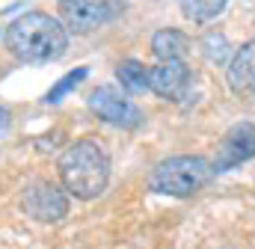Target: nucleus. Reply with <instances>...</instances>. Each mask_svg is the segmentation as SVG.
I'll return each instance as SVG.
<instances>
[{
  "label": "nucleus",
  "mask_w": 255,
  "mask_h": 249,
  "mask_svg": "<svg viewBox=\"0 0 255 249\" xmlns=\"http://www.w3.org/2000/svg\"><path fill=\"white\" fill-rule=\"evenodd\" d=\"M86 74H89V68H86V65H77L74 71H68L63 80H57V83L48 89L45 101H48V104H60V101H63V98L71 92V89H74V86H80V83L86 80Z\"/></svg>",
  "instance_id": "nucleus-13"
},
{
  "label": "nucleus",
  "mask_w": 255,
  "mask_h": 249,
  "mask_svg": "<svg viewBox=\"0 0 255 249\" xmlns=\"http://www.w3.org/2000/svg\"><path fill=\"white\" fill-rule=\"evenodd\" d=\"M211 175H214V163L205 160L202 154H175L154 166L148 187L151 193L184 199V196H193L196 190H202L211 181Z\"/></svg>",
  "instance_id": "nucleus-3"
},
{
  "label": "nucleus",
  "mask_w": 255,
  "mask_h": 249,
  "mask_svg": "<svg viewBox=\"0 0 255 249\" xmlns=\"http://www.w3.org/2000/svg\"><path fill=\"white\" fill-rule=\"evenodd\" d=\"M202 48H205V57L214 62V65H223V62L229 60V39L223 36V33H208L205 39H202Z\"/></svg>",
  "instance_id": "nucleus-14"
},
{
  "label": "nucleus",
  "mask_w": 255,
  "mask_h": 249,
  "mask_svg": "<svg viewBox=\"0 0 255 249\" xmlns=\"http://www.w3.org/2000/svg\"><path fill=\"white\" fill-rule=\"evenodd\" d=\"M21 208L27 217L39 220V223H57L68 214V199L57 184L45 181V178H36L24 187L21 193Z\"/></svg>",
  "instance_id": "nucleus-6"
},
{
  "label": "nucleus",
  "mask_w": 255,
  "mask_h": 249,
  "mask_svg": "<svg viewBox=\"0 0 255 249\" xmlns=\"http://www.w3.org/2000/svg\"><path fill=\"white\" fill-rule=\"evenodd\" d=\"M60 178L63 187L77 196V199H95L104 193V187L110 181V160L104 154V148L92 139H77L60 154Z\"/></svg>",
  "instance_id": "nucleus-2"
},
{
  "label": "nucleus",
  "mask_w": 255,
  "mask_h": 249,
  "mask_svg": "<svg viewBox=\"0 0 255 249\" xmlns=\"http://www.w3.org/2000/svg\"><path fill=\"white\" fill-rule=\"evenodd\" d=\"M190 86V68L181 60H163L151 68V92H157L160 98L178 101Z\"/></svg>",
  "instance_id": "nucleus-8"
},
{
  "label": "nucleus",
  "mask_w": 255,
  "mask_h": 249,
  "mask_svg": "<svg viewBox=\"0 0 255 249\" xmlns=\"http://www.w3.org/2000/svg\"><path fill=\"white\" fill-rule=\"evenodd\" d=\"M226 3L229 0H181V12L196 24H205V21H214L226 9Z\"/></svg>",
  "instance_id": "nucleus-12"
},
{
  "label": "nucleus",
  "mask_w": 255,
  "mask_h": 249,
  "mask_svg": "<svg viewBox=\"0 0 255 249\" xmlns=\"http://www.w3.org/2000/svg\"><path fill=\"white\" fill-rule=\"evenodd\" d=\"M229 86L235 95H255V39L235 51L229 62Z\"/></svg>",
  "instance_id": "nucleus-9"
},
{
  "label": "nucleus",
  "mask_w": 255,
  "mask_h": 249,
  "mask_svg": "<svg viewBox=\"0 0 255 249\" xmlns=\"http://www.w3.org/2000/svg\"><path fill=\"white\" fill-rule=\"evenodd\" d=\"M60 12L71 33H92L122 15V0H60Z\"/></svg>",
  "instance_id": "nucleus-4"
},
{
  "label": "nucleus",
  "mask_w": 255,
  "mask_h": 249,
  "mask_svg": "<svg viewBox=\"0 0 255 249\" xmlns=\"http://www.w3.org/2000/svg\"><path fill=\"white\" fill-rule=\"evenodd\" d=\"M86 104H89V110H92L98 119H104V122L113 124V127L133 130V127L142 124V110H139L136 104H130L125 95H122L119 89H113V86H98V89H92L89 98H86Z\"/></svg>",
  "instance_id": "nucleus-5"
},
{
  "label": "nucleus",
  "mask_w": 255,
  "mask_h": 249,
  "mask_svg": "<svg viewBox=\"0 0 255 249\" xmlns=\"http://www.w3.org/2000/svg\"><path fill=\"white\" fill-rule=\"evenodd\" d=\"M250 157H255V122H238L220 139V148L214 157V172H229Z\"/></svg>",
  "instance_id": "nucleus-7"
},
{
  "label": "nucleus",
  "mask_w": 255,
  "mask_h": 249,
  "mask_svg": "<svg viewBox=\"0 0 255 249\" xmlns=\"http://www.w3.org/2000/svg\"><path fill=\"white\" fill-rule=\"evenodd\" d=\"M116 77H119V83L125 86L128 92H142V89H151V68H145L139 60L119 62Z\"/></svg>",
  "instance_id": "nucleus-11"
},
{
  "label": "nucleus",
  "mask_w": 255,
  "mask_h": 249,
  "mask_svg": "<svg viewBox=\"0 0 255 249\" xmlns=\"http://www.w3.org/2000/svg\"><path fill=\"white\" fill-rule=\"evenodd\" d=\"M9 124H12V113H9V107H0V139L9 133Z\"/></svg>",
  "instance_id": "nucleus-15"
},
{
  "label": "nucleus",
  "mask_w": 255,
  "mask_h": 249,
  "mask_svg": "<svg viewBox=\"0 0 255 249\" xmlns=\"http://www.w3.org/2000/svg\"><path fill=\"white\" fill-rule=\"evenodd\" d=\"M6 45L21 62L42 65L60 60L68 48L65 27L48 12H27L15 18L6 30Z\"/></svg>",
  "instance_id": "nucleus-1"
},
{
  "label": "nucleus",
  "mask_w": 255,
  "mask_h": 249,
  "mask_svg": "<svg viewBox=\"0 0 255 249\" xmlns=\"http://www.w3.org/2000/svg\"><path fill=\"white\" fill-rule=\"evenodd\" d=\"M151 51L163 60H181L187 51H190V39L181 33V30H172V27H166V30H157L154 33V39H151Z\"/></svg>",
  "instance_id": "nucleus-10"
}]
</instances>
